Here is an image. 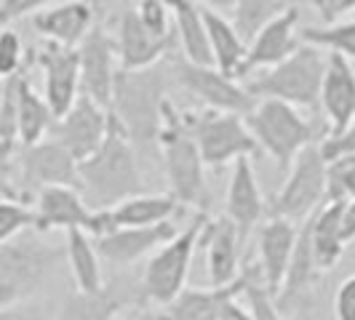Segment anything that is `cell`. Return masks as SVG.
<instances>
[{
	"label": "cell",
	"instance_id": "1",
	"mask_svg": "<svg viewBox=\"0 0 355 320\" xmlns=\"http://www.w3.org/2000/svg\"><path fill=\"white\" fill-rule=\"evenodd\" d=\"M80 195L91 211L115 208L128 197L142 195L144 177L137 160V147L131 144L121 121L110 112L105 142L99 150L78 163Z\"/></svg>",
	"mask_w": 355,
	"mask_h": 320
},
{
	"label": "cell",
	"instance_id": "2",
	"mask_svg": "<svg viewBox=\"0 0 355 320\" xmlns=\"http://www.w3.org/2000/svg\"><path fill=\"white\" fill-rule=\"evenodd\" d=\"M158 147L166 166V177L171 184V195L182 208H196V213H209V187H206V166L200 160L196 139L184 123V109L171 99L163 105V121L158 131Z\"/></svg>",
	"mask_w": 355,
	"mask_h": 320
},
{
	"label": "cell",
	"instance_id": "3",
	"mask_svg": "<svg viewBox=\"0 0 355 320\" xmlns=\"http://www.w3.org/2000/svg\"><path fill=\"white\" fill-rule=\"evenodd\" d=\"M59 262H64V246L43 240L35 230L0 243V307L37 299Z\"/></svg>",
	"mask_w": 355,
	"mask_h": 320
},
{
	"label": "cell",
	"instance_id": "4",
	"mask_svg": "<svg viewBox=\"0 0 355 320\" xmlns=\"http://www.w3.org/2000/svg\"><path fill=\"white\" fill-rule=\"evenodd\" d=\"M323 72H326V51L302 43L281 64L246 78L243 89L249 91L254 102L275 99V102H284L297 109L300 107L318 109Z\"/></svg>",
	"mask_w": 355,
	"mask_h": 320
},
{
	"label": "cell",
	"instance_id": "5",
	"mask_svg": "<svg viewBox=\"0 0 355 320\" xmlns=\"http://www.w3.org/2000/svg\"><path fill=\"white\" fill-rule=\"evenodd\" d=\"M166 102V78L160 75L158 67L139 72L118 70L110 112L121 121L134 147L158 142Z\"/></svg>",
	"mask_w": 355,
	"mask_h": 320
},
{
	"label": "cell",
	"instance_id": "6",
	"mask_svg": "<svg viewBox=\"0 0 355 320\" xmlns=\"http://www.w3.org/2000/svg\"><path fill=\"white\" fill-rule=\"evenodd\" d=\"M243 121L257 147H262L284 171H288V166L304 147L318 142L315 123H310L297 107L275 102V99L254 102V107L243 115Z\"/></svg>",
	"mask_w": 355,
	"mask_h": 320
},
{
	"label": "cell",
	"instance_id": "7",
	"mask_svg": "<svg viewBox=\"0 0 355 320\" xmlns=\"http://www.w3.org/2000/svg\"><path fill=\"white\" fill-rule=\"evenodd\" d=\"M206 219L209 213H196L184 230H179L168 243H163L147 259L142 272L144 304L168 307L187 288V275H190L193 256L198 251V238H200Z\"/></svg>",
	"mask_w": 355,
	"mask_h": 320
},
{
	"label": "cell",
	"instance_id": "8",
	"mask_svg": "<svg viewBox=\"0 0 355 320\" xmlns=\"http://www.w3.org/2000/svg\"><path fill=\"white\" fill-rule=\"evenodd\" d=\"M184 123L190 136L196 139L198 152L206 168H225L241 158L257 155V142L246 128L243 115L235 112H216V109H200V112H184Z\"/></svg>",
	"mask_w": 355,
	"mask_h": 320
},
{
	"label": "cell",
	"instance_id": "9",
	"mask_svg": "<svg viewBox=\"0 0 355 320\" xmlns=\"http://www.w3.org/2000/svg\"><path fill=\"white\" fill-rule=\"evenodd\" d=\"M320 142L304 147L302 152L288 166V177L278 195L272 200L270 216L288 219L291 224H302L326 203V179H329V163L320 155Z\"/></svg>",
	"mask_w": 355,
	"mask_h": 320
},
{
	"label": "cell",
	"instance_id": "10",
	"mask_svg": "<svg viewBox=\"0 0 355 320\" xmlns=\"http://www.w3.org/2000/svg\"><path fill=\"white\" fill-rule=\"evenodd\" d=\"M46 187L80 190L78 160L51 136L33 147H21L19 152V197L30 203V197H35Z\"/></svg>",
	"mask_w": 355,
	"mask_h": 320
},
{
	"label": "cell",
	"instance_id": "11",
	"mask_svg": "<svg viewBox=\"0 0 355 320\" xmlns=\"http://www.w3.org/2000/svg\"><path fill=\"white\" fill-rule=\"evenodd\" d=\"M171 70H174V78H177L179 86L187 94H193L198 102H203L206 109L246 115L254 107V99L249 96V91L243 89V83L227 78L216 67L193 64L177 51L171 56Z\"/></svg>",
	"mask_w": 355,
	"mask_h": 320
},
{
	"label": "cell",
	"instance_id": "12",
	"mask_svg": "<svg viewBox=\"0 0 355 320\" xmlns=\"http://www.w3.org/2000/svg\"><path fill=\"white\" fill-rule=\"evenodd\" d=\"M118 51L115 37L102 21L83 37L78 46V72H80V96H89L91 102L110 109L112 91L118 78Z\"/></svg>",
	"mask_w": 355,
	"mask_h": 320
},
{
	"label": "cell",
	"instance_id": "13",
	"mask_svg": "<svg viewBox=\"0 0 355 320\" xmlns=\"http://www.w3.org/2000/svg\"><path fill=\"white\" fill-rule=\"evenodd\" d=\"M297 27H300V8L297 6H286L278 17L272 21H267L265 27L249 40L246 59L241 64L238 80H246L251 75L265 72L270 67H275V64H281L284 59H288L302 46Z\"/></svg>",
	"mask_w": 355,
	"mask_h": 320
},
{
	"label": "cell",
	"instance_id": "14",
	"mask_svg": "<svg viewBox=\"0 0 355 320\" xmlns=\"http://www.w3.org/2000/svg\"><path fill=\"white\" fill-rule=\"evenodd\" d=\"M107 125H110V109L91 102L89 96H78V102L51 125V139L62 144L72 158L86 160L105 142Z\"/></svg>",
	"mask_w": 355,
	"mask_h": 320
},
{
	"label": "cell",
	"instance_id": "15",
	"mask_svg": "<svg viewBox=\"0 0 355 320\" xmlns=\"http://www.w3.org/2000/svg\"><path fill=\"white\" fill-rule=\"evenodd\" d=\"M37 67L43 70V99L59 121L80 96V72H78V48H64L56 43H43L35 51Z\"/></svg>",
	"mask_w": 355,
	"mask_h": 320
},
{
	"label": "cell",
	"instance_id": "16",
	"mask_svg": "<svg viewBox=\"0 0 355 320\" xmlns=\"http://www.w3.org/2000/svg\"><path fill=\"white\" fill-rule=\"evenodd\" d=\"M115 51H118V67L125 72H139L158 67V62L171 59L179 51L177 30L166 37L150 35L139 24L134 8H128L115 30Z\"/></svg>",
	"mask_w": 355,
	"mask_h": 320
},
{
	"label": "cell",
	"instance_id": "17",
	"mask_svg": "<svg viewBox=\"0 0 355 320\" xmlns=\"http://www.w3.org/2000/svg\"><path fill=\"white\" fill-rule=\"evenodd\" d=\"M241 235L235 230L227 216H216L206 219L200 238H198V249L206 254V269H209V285L211 288H225L238 281L241 275Z\"/></svg>",
	"mask_w": 355,
	"mask_h": 320
},
{
	"label": "cell",
	"instance_id": "18",
	"mask_svg": "<svg viewBox=\"0 0 355 320\" xmlns=\"http://www.w3.org/2000/svg\"><path fill=\"white\" fill-rule=\"evenodd\" d=\"M96 0H64L59 6H49L33 17V27L49 43L78 48L83 37L96 27Z\"/></svg>",
	"mask_w": 355,
	"mask_h": 320
},
{
	"label": "cell",
	"instance_id": "19",
	"mask_svg": "<svg viewBox=\"0 0 355 320\" xmlns=\"http://www.w3.org/2000/svg\"><path fill=\"white\" fill-rule=\"evenodd\" d=\"M177 232V224L171 219V222H160L153 227H118L115 232H110L94 243H96V251L105 262L115 267H128L137 265L144 256H153Z\"/></svg>",
	"mask_w": 355,
	"mask_h": 320
},
{
	"label": "cell",
	"instance_id": "20",
	"mask_svg": "<svg viewBox=\"0 0 355 320\" xmlns=\"http://www.w3.org/2000/svg\"><path fill=\"white\" fill-rule=\"evenodd\" d=\"M265 211V195L259 190V181H257L251 160H235L232 163L230 184H227V193H225V216L235 224V230H238L243 243L254 232V227L262 222Z\"/></svg>",
	"mask_w": 355,
	"mask_h": 320
},
{
	"label": "cell",
	"instance_id": "21",
	"mask_svg": "<svg viewBox=\"0 0 355 320\" xmlns=\"http://www.w3.org/2000/svg\"><path fill=\"white\" fill-rule=\"evenodd\" d=\"M318 105L326 115L329 134H339L355 121V70L339 53L326 56V72H323V83H320Z\"/></svg>",
	"mask_w": 355,
	"mask_h": 320
},
{
	"label": "cell",
	"instance_id": "22",
	"mask_svg": "<svg viewBox=\"0 0 355 320\" xmlns=\"http://www.w3.org/2000/svg\"><path fill=\"white\" fill-rule=\"evenodd\" d=\"M33 213H35V227L33 230L46 232H70V230H89L91 208L75 187H46L33 197Z\"/></svg>",
	"mask_w": 355,
	"mask_h": 320
},
{
	"label": "cell",
	"instance_id": "23",
	"mask_svg": "<svg viewBox=\"0 0 355 320\" xmlns=\"http://www.w3.org/2000/svg\"><path fill=\"white\" fill-rule=\"evenodd\" d=\"M297 232L300 227L291 224L288 219H281V216H270L262 230L257 235V269L262 275V283L265 288L275 296L284 285L286 269H288V262H291V251H294V243H297Z\"/></svg>",
	"mask_w": 355,
	"mask_h": 320
},
{
	"label": "cell",
	"instance_id": "24",
	"mask_svg": "<svg viewBox=\"0 0 355 320\" xmlns=\"http://www.w3.org/2000/svg\"><path fill=\"white\" fill-rule=\"evenodd\" d=\"M200 17H203V27L209 35V51H211L214 67L225 72L232 80H238V72H241V64L246 59L249 43L238 35V30L232 27V21L227 17L206 11V8H200Z\"/></svg>",
	"mask_w": 355,
	"mask_h": 320
},
{
	"label": "cell",
	"instance_id": "25",
	"mask_svg": "<svg viewBox=\"0 0 355 320\" xmlns=\"http://www.w3.org/2000/svg\"><path fill=\"white\" fill-rule=\"evenodd\" d=\"M17 121H19V147H33L51 134L53 115L43 94H37L27 70L17 78Z\"/></svg>",
	"mask_w": 355,
	"mask_h": 320
},
{
	"label": "cell",
	"instance_id": "26",
	"mask_svg": "<svg viewBox=\"0 0 355 320\" xmlns=\"http://www.w3.org/2000/svg\"><path fill=\"white\" fill-rule=\"evenodd\" d=\"M310 230V243L318 262L320 272H329L331 267L339 265L342 254L347 249L342 238V203H323L318 211L307 219Z\"/></svg>",
	"mask_w": 355,
	"mask_h": 320
},
{
	"label": "cell",
	"instance_id": "27",
	"mask_svg": "<svg viewBox=\"0 0 355 320\" xmlns=\"http://www.w3.org/2000/svg\"><path fill=\"white\" fill-rule=\"evenodd\" d=\"M241 275L225 288H184L174 302L163 310L166 320H219L222 307L232 296H241Z\"/></svg>",
	"mask_w": 355,
	"mask_h": 320
},
{
	"label": "cell",
	"instance_id": "28",
	"mask_svg": "<svg viewBox=\"0 0 355 320\" xmlns=\"http://www.w3.org/2000/svg\"><path fill=\"white\" fill-rule=\"evenodd\" d=\"M64 262L70 265L72 281L78 291H102L105 275H102V256L96 251V243L89 232L70 230L64 232Z\"/></svg>",
	"mask_w": 355,
	"mask_h": 320
},
{
	"label": "cell",
	"instance_id": "29",
	"mask_svg": "<svg viewBox=\"0 0 355 320\" xmlns=\"http://www.w3.org/2000/svg\"><path fill=\"white\" fill-rule=\"evenodd\" d=\"M128 304L131 302L112 285H105L94 294L75 288L62 299L59 310L53 312V320H115Z\"/></svg>",
	"mask_w": 355,
	"mask_h": 320
},
{
	"label": "cell",
	"instance_id": "30",
	"mask_svg": "<svg viewBox=\"0 0 355 320\" xmlns=\"http://www.w3.org/2000/svg\"><path fill=\"white\" fill-rule=\"evenodd\" d=\"M179 211H182V206L171 193H166V195L142 193V195L128 197L123 203H118L115 208H110V216L118 230V227H153L160 222H171Z\"/></svg>",
	"mask_w": 355,
	"mask_h": 320
},
{
	"label": "cell",
	"instance_id": "31",
	"mask_svg": "<svg viewBox=\"0 0 355 320\" xmlns=\"http://www.w3.org/2000/svg\"><path fill=\"white\" fill-rule=\"evenodd\" d=\"M174 30H177L179 53L187 62L214 67L211 51H209V35H206L203 17H200V8L196 6V0L184 3L179 11H174Z\"/></svg>",
	"mask_w": 355,
	"mask_h": 320
},
{
	"label": "cell",
	"instance_id": "32",
	"mask_svg": "<svg viewBox=\"0 0 355 320\" xmlns=\"http://www.w3.org/2000/svg\"><path fill=\"white\" fill-rule=\"evenodd\" d=\"M241 283H243L241 285V299L249 307L251 320H286L275 296L262 283V275H259L257 265L241 269Z\"/></svg>",
	"mask_w": 355,
	"mask_h": 320
},
{
	"label": "cell",
	"instance_id": "33",
	"mask_svg": "<svg viewBox=\"0 0 355 320\" xmlns=\"http://www.w3.org/2000/svg\"><path fill=\"white\" fill-rule=\"evenodd\" d=\"M300 37L307 46L339 53L347 62L355 59V17L345 19L339 24H331V27H307L304 33H300Z\"/></svg>",
	"mask_w": 355,
	"mask_h": 320
},
{
	"label": "cell",
	"instance_id": "34",
	"mask_svg": "<svg viewBox=\"0 0 355 320\" xmlns=\"http://www.w3.org/2000/svg\"><path fill=\"white\" fill-rule=\"evenodd\" d=\"M284 0H238L232 8V27L243 40H251L267 21L278 17L284 11Z\"/></svg>",
	"mask_w": 355,
	"mask_h": 320
},
{
	"label": "cell",
	"instance_id": "35",
	"mask_svg": "<svg viewBox=\"0 0 355 320\" xmlns=\"http://www.w3.org/2000/svg\"><path fill=\"white\" fill-rule=\"evenodd\" d=\"M33 227H35V213L24 197L0 195V243H8Z\"/></svg>",
	"mask_w": 355,
	"mask_h": 320
},
{
	"label": "cell",
	"instance_id": "36",
	"mask_svg": "<svg viewBox=\"0 0 355 320\" xmlns=\"http://www.w3.org/2000/svg\"><path fill=\"white\" fill-rule=\"evenodd\" d=\"M345 200H355V158L329 163L326 203H345Z\"/></svg>",
	"mask_w": 355,
	"mask_h": 320
},
{
	"label": "cell",
	"instance_id": "37",
	"mask_svg": "<svg viewBox=\"0 0 355 320\" xmlns=\"http://www.w3.org/2000/svg\"><path fill=\"white\" fill-rule=\"evenodd\" d=\"M134 14L144 30L155 37H166L174 33V14L160 0H137Z\"/></svg>",
	"mask_w": 355,
	"mask_h": 320
},
{
	"label": "cell",
	"instance_id": "38",
	"mask_svg": "<svg viewBox=\"0 0 355 320\" xmlns=\"http://www.w3.org/2000/svg\"><path fill=\"white\" fill-rule=\"evenodd\" d=\"M24 70V43L17 30H0V83Z\"/></svg>",
	"mask_w": 355,
	"mask_h": 320
},
{
	"label": "cell",
	"instance_id": "39",
	"mask_svg": "<svg viewBox=\"0 0 355 320\" xmlns=\"http://www.w3.org/2000/svg\"><path fill=\"white\" fill-rule=\"evenodd\" d=\"M318 147L326 163H334V160H342V158H355V121L345 131L323 136V142Z\"/></svg>",
	"mask_w": 355,
	"mask_h": 320
},
{
	"label": "cell",
	"instance_id": "40",
	"mask_svg": "<svg viewBox=\"0 0 355 320\" xmlns=\"http://www.w3.org/2000/svg\"><path fill=\"white\" fill-rule=\"evenodd\" d=\"M0 320H53V312L43 299H27L0 307Z\"/></svg>",
	"mask_w": 355,
	"mask_h": 320
},
{
	"label": "cell",
	"instance_id": "41",
	"mask_svg": "<svg viewBox=\"0 0 355 320\" xmlns=\"http://www.w3.org/2000/svg\"><path fill=\"white\" fill-rule=\"evenodd\" d=\"M313 6V11L318 14L323 27L339 24L347 17H355V0H307Z\"/></svg>",
	"mask_w": 355,
	"mask_h": 320
},
{
	"label": "cell",
	"instance_id": "42",
	"mask_svg": "<svg viewBox=\"0 0 355 320\" xmlns=\"http://www.w3.org/2000/svg\"><path fill=\"white\" fill-rule=\"evenodd\" d=\"M53 0H0V27H8L21 17H35L37 11L49 8Z\"/></svg>",
	"mask_w": 355,
	"mask_h": 320
},
{
	"label": "cell",
	"instance_id": "43",
	"mask_svg": "<svg viewBox=\"0 0 355 320\" xmlns=\"http://www.w3.org/2000/svg\"><path fill=\"white\" fill-rule=\"evenodd\" d=\"M334 318L355 320V275L345 278L334 294Z\"/></svg>",
	"mask_w": 355,
	"mask_h": 320
},
{
	"label": "cell",
	"instance_id": "44",
	"mask_svg": "<svg viewBox=\"0 0 355 320\" xmlns=\"http://www.w3.org/2000/svg\"><path fill=\"white\" fill-rule=\"evenodd\" d=\"M115 320H166L163 312H155L150 304H128Z\"/></svg>",
	"mask_w": 355,
	"mask_h": 320
},
{
	"label": "cell",
	"instance_id": "45",
	"mask_svg": "<svg viewBox=\"0 0 355 320\" xmlns=\"http://www.w3.org/2000/svg\"><path fill=\"white\" fill-rule=\"evenodd\" d=\"M219 320H251V312H249V307L241 302V296H232V299H227L225 307H222Z\"/></svg>",
	"mask_w": 355,
	"mask_h": 320
},
{
	"label": "cell",
	"instance_id": "46",
	"mask_svg": "<svg viewBox=\"0 0 355 320\" xmlns=\"http://www.w3.org/2000/svg\"><path fill=\"white\" fill-rule=\"evenodd\" d=\"M342 238H345V243L355 240V200L342 203Z\"/></svg>",
	"mask_w": 355,
	"mask_h": 320
},
{
	"label": "cell",
	"instance_id": "47",
	"mask_svg": "<svg viewBox=\"0 0 355 320\" xmlns=\"http://www.w3.org/2000/svg\"><path fill=\"white\" fill-rule=\"evenodd\" d=\"M235 3H238V0H198V6H200V8H206V11H214V14H222V17L232 14Z\"/></svg>",
	"mask_w": 355,
	"mask_h": 320
},
{
	"label": "cell",
	"instance_id": "48",
	"mask_svg": "<svg viewBox=\"0 0 355 320\" xmlns=\"http://www.w3.org/2000/svg\"><path fill=\"white\" fill-rule=\"evenodd\" d=\"M0 195H11V197H19V190L11 184V177L3 171V166H0Z\"/></svg>",
	"mask_w": 355,
	"mask_h": 320
},
{
	"label": "cell",
	"instance_id": "49",
	"mask_svg": "<svg viewBox=\"0 0 355 320\" xmlns=\"http://www.w3.org/2000/svg\"><path fill=\"white\" fill-rule=\"evenodd\" d=\"M160 3H163V6H168V8H171V14H174V11H179L184 3H190V0H160Z\"/></svg>",
	"mask_w": 355,
	"mask_h": 320
}]
</instances>
